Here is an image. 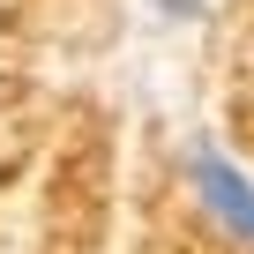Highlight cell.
I'll return each mask as SVG.
<instances>
[{
	"mask_svg": "<svg viewBox=\"0 0 254 254\" xmlns=\"http://www.w3.org/2000/svg\"><path fill=\"white\" fill-rule=\"evenodd\" d=\"M150 8H157L165 23H202V15H209V0H150Z\"/></svg>",
	"mask_w": 254,
	"mask_h": 254,
	"instance_id": "obj_2",
	"label": "cell"
},
{
	"mask_svg": "<svg viewBox=\"0 0 254 254\" xmlns=\"http://www.w3.org/2000/svg\"><path fill=\"white\" fill-rule=\"evenodd\" d=\"M180 180H187V194L202 202V217H209L224 239L254 247V172H247L224 142L187 135V150H180Z\"/></svg>",
	"mask_w": 254,
	"mask_h": 254,
	"instance_id": "obj_1",
	"label": "cell"
}]
</instances>
